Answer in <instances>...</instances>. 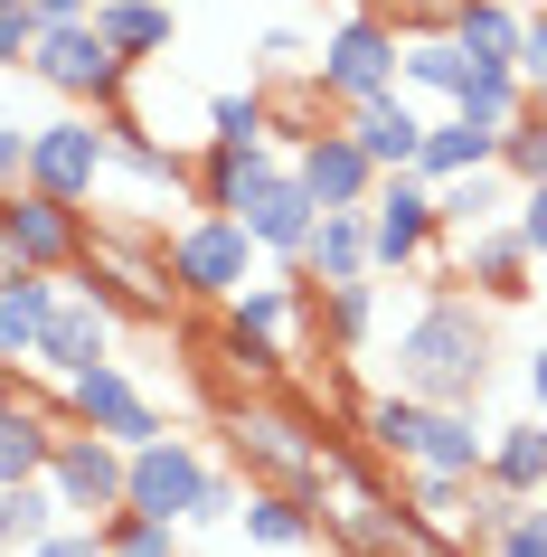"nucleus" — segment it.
I'll list each match as a JSON object with an SVG mask.
<instances>
[{
  "mask_svg": "<svg viewBox=\"0 0 547 557\" xmlns=\"http://www.w3.org/2000/svg\"><path fill=\"white\" fill-rule=\"evenodd\" d=\"M490 359H500V341H490V302H472L453 274H444V294L397 331V387H415L425 407H482Z\"/></svg>",
  "mask_w": 547,
  "mask_h": 557,
  "instance_id": "nucleus-1",
  "label": "nucleus"
},
{
  "mask_svg": "<svg viewBox=\"0 0 547 557\" xmlns=\"http://www.w3.org/2000/svg\"><path fill=\"white\" fill-rule=\"evenodd\" d=\"M29 76L58 95V104H95V114H114L123 86H133V58H123V48L95 29V20H48V29H38Z\"/></svg>",
  "mask_w": 547,
  "mask_h": 557,
  "instance_id": "nucleus-2",
  "label": "nucleus"
},
{
  "mask_svg": "<svg viewBox=\"0 0 547 557\" xmlns=\"http://www.w3.org/2000/svg\"><path fill=\"white\" fill-rule=\"evenodd\" d=\"M161 256H171V284H179L189 302H236L246 284H256V256H264V246H256V227H246V218L199 208V218H189Z\"/></svg>",
  "mask_w": 547,
  "mask_h": 557,
  "instance_id": "nucleus-3",
  "label": "nucleus"
},
{
  "mask_svg": "<svg viewBox=\"0 0 547 557\" xmlns=\"http://www.w3.org/2000/svg\"><path fill=\"white\" fill-rule=\"evenodd\" d=\"M104 171H114V114L66 104L58 123H29V189L86 208L95 189H104Z\"/></svg>",
  "mask_w": 547,
  "mask_h": 557,
  "instance_id": "nucleus-4",
  "label": "nucleus"
},
{
  "mask_svg": "<svg viewBox=\"0 0 547 557\" xmlns=\"http://www.w3.org/2000/svg\"><path fill=\"white\" fill-rule=\"evenodd\" d=\"M397 58H406V38L377 20V10H340L331 20V38H321V58H312V76H321V95L331 104H369V95H397Z\"/></svg>",
  "mask_w": 547,
  "mask_h": 557,
  "instance_id": "nucleus-5",
  "label": "nucleus"
},
{
  "mask_svg": "<svg viewBox=\"0 0 547 557\" xmlns=\"http://www.w3.org/2000/svg\"><path fill=\"white\" fill-rule=\"evenodd\" d=\"M227 444H236V463L264 472V482H293V492L321 482V425L293 416V407H264V397L227 407Z\"/></svg>",
  "mask_w": 547,
  "mask_h": 557,
  "instance_id": "nucleus-6",
  "label": "nucleus"
},
{
  "mask_svg": "<svg viewBox=\"0 0 547 557\" xmlns=\"http://www.w3.org/2000/svg\"><path fill=\"white\" fill-rule=\"evenodd\" d=\"M95 359H114V302H104V284L76 264V274H58V302H48V322H38V369H48V379H76Z\"/></svg>",
  "mask_w": 547,
  "mask_h": 557,
  "instance_id": "nucleus-7",
  "label": "nucleus"
},
{
  "mask_svg": "<svg viewBox=\"0 0 547 557\" xmlns=\"http://www.w3.org/2000/svg\"><path fill=\"white\" fill-rule=\"evenodd\" d=\"M0 256L29 264V274H76V264H86V208H76V199H48V189H10Z\"/></svg>",
  "mask_w": 547,
  "mask_h": 557,
  "instance_id": "nucleus-8",
  "label": "nucleus"
},
{
  "mask_svg": "<svg viewBox=\"0 0 547 557\" xmlns=\"http://www.w3.org/2000/svg\"><path fill=\"white\" fill-rule=\"evenodd\" d=\"M208 472H217V463H208L189 435H151V444H133V482H123V510L189 529V510H199V492H208Z\"/></svg>",
  "mask_w": 547,
  "mask_h": 557,
  "instance_id": "nucleus-9",
  "label": "nucleus"
},
{
  "mask_svg": "<svg viewBox=\"0 0 547 557\" xmlns=\"http://www.w3.org/2000/svg\"><path fill=\"white\" fill-rule=\"evenodd\" d=\"M48 482H58L66 520H114L123 482H133V454H123L114 435H95V425H66L58 454H48Z\"/></svg>",
  "mask_w": 547,
  "mask_h": 557,
  "instance_id": "nucleus-10",
  "label": "nucleus"
},
{
  "mask_svg": "<svg viewBox=\"0 0 547 557\" xmlns=\"http://www.w3.org/2000/svg\"><path fill=\"white\" fill-rule=\"evenodd\" d=\"M434 236H444V218H434V180L425 171H377V189H369V256L406 274V264L434 256Z\"/></svg>",
  "mask_w": 547,
  "mask_h": 557,
  "instance_id": "nucleus-11",
  "label": "nucleus"
},
{
  "mask_svg": "<svg viewBox=\"0 0 547 557\" xmlns=\"http://www.w3.org/2000/svg\"><path fill=\"white\" fill-rule=\"evenodd\" d=\"M58 387H66V416H76V425H95V435H114L123 454H133V444H151V435H171V425H161V407L123 379L114 359H95V369H76V379H58Z\"/></svg>",
  "mask_w": 547,
  "mask_h": 557,
  "instance_id": "nucleus-12",
  "label": "nucleus"
},
{
  "mask_svg": "<svg viewBox=\"0 0 547 557\" xmlns=\"http://www.w3.org/2000/svg\"><path fill=\"white\" fill-rule=\"evenodd\" d=\"M293 180H302L321 208H369L377 161L359 151V133H349V123H321L312 143H293Z\"/></svg>",
  "mask_w": 547,
  "mask_h": 557,
  "instance_id": "nucleus-13",
  "label": "nucleus"
},
{
  "mask_svg": "<svg viewBox=\"0 0 547 557\" xmlns=\"http://www.w3.org/2000/svg\"><path fill=\"white\" fill-rule=\"evenodd\" d=\"M529 246H519V227L510 218H490V227H462L453 236V264H444V274H453V284H472V294L482 302H529Z\"/></svg>",
  "mask_w": 547,
  "mask_h": 557,
  "instance_id": "nucleus-14",
  "label": "nucleus"
},
{
  "mask_svg": "<svg viewBox=\"0 0 547 557\" xmlns=\"http://www.w3.org/2000/svg\"><path fill=\"white\" fill-rule=\"evenodd\" d=\"M274 171H284V151H274V143H227V133H208V151H199V208L246 218L256 189H264Z\"/></svg>",
  "mask_w": 547,
  "mask_h": 557,
  "instance_id": "nucleus-15",
  "label": "nucleus"
},
{
  "mask_svg": "<svg viewBox=\"0 0 547 557\" xmlns=\"http://www.w3.org/2000/svg\"><path fill=\"white\" fill-rule=\"evenodd\" d=\"M246 227H256V246H264L274 264H302V246H312V227H321V199L302 189V180H293V161H284V171H274V180L256 189Z\"/></svg>",
  "mask_w": 547,
  "mask_h": 557,
  "instance_id": "nucleus-16",
  "label": "nucleus"
},
{
  "mask_svg": "<svg viewBox=\"0 0 547 557\" xmlns=\"http://www.w3.org/2000/svg\"><path fill=\"white\" fill-rule=\"evenodd\" d=\"M349 133H359V151H369L377 171H415V151H425V114H415V95H369V104H349Z\"/></svg>",
  "mask_w": 547,
  "mask_h": 557,
  "instance_id": "nucleus-17",
  "label": "nucleus"
},
{
  "mask_svg": "<svg viewBox=\"0 0 547 557\" xmlns=\"http://www.w3.org/2000/svg\"><path fill=\"white\" fill-rule=\"evenodd\" d=\"M236 529L256 539V548H321V500L293 492V482H264V492H246V510H236Z\"/></svg>",
  "mask_w": 547,
  "mask_h": 557,
  "instance_id": "nucleus-18",
  "label": "nucleus"
},
{
  "mask_svg": "<svg viewBox=\"0 0 547 557\" xmlns=\"http://www.w3.org/2000/svg\"><path fill=\"white\" fill-rule=\"evenodd\" d=\"M302 274H312V284H349V274H377V256H369V208H321L312 246H302Z\"/></svg>",
  "mask_w": 547,
  "mask_h": 557,
  "instance_id": "nucleus-19",
  "label": "nucleus"
},
{
  "mask_svg": "<svg viewBox=\"0 0 547 557\" xmlns=\"http://www.w3.org/2000/svg\"><path fill=\"white\" fill-rule=\"evenodd\" d=\"M48 302H58V274H29V264L0 274V369L38 359V322H48Z\"/></svg>",
  "mask_w": 547,
  "mask_h": 557,
  "instance_id": "nucleus-20",
  "label": "nucleus"
},
{
  "mask_svg": "<svg viewBox=\"0 0 547 557\" xmlns=\"http://www.w3.org/2000/svg\"><path fill=\"white\" fill-rule=\"evenodd\" d=\"M500 161V123H472V114H444V123H425V151H415V171L444 189V180H462V171H490Z\"/></svg>",
  "mask_w": 547,
  "mask_h": 557,
  "instance_id": "nucleus-21",
  "label": "nucleus"
},
{
  "mask_svg": "<svg viewBox=\"0 0 547 557\" xmlns=\"http://www.w3.org/2000/svg\"><path fill=\"white\" fill-rule=\"evenodd\" d=\"M58 435H66V425L38 407L29 387H20V397H0V482H29V472H48Z\"/></svg>",
  "mask_w": 547,
  "mask_h": 557,
  "instance_id": "nucleus-22",
  "label": "nucleus"
},
{
  "mask_svg": "<svg viewBox=\"0 0 547 557\" xmlns=\"http://www.w3.org/2000/svg\"><path fill=\"white\" fill-rule=\"evenodd\" d=\"M519 208V180L490 161V171H462V180H444L434 189V218H444V236H462V227H490V218H510Z\"/></svg>",
  "mask_w": 547,
  "mask_h": 557,
  "instance_id": "nucleus-23",
  "label": "nucleus"
},
{
  "mask_svg": "<svg viewBox=\"0 0 547 557\" xmlns=\"http://www.w3.org/2000/svg\"><path fill=\"white\" fill-rule=\"evenodd\" d=\"M415 463L482 472V463H490V425H482V407H425V444H415Z\"/></svg>",
  "mask_w": 547,
  "mask_h": 557,
  "instance_id": "nucleus-24",
  "label": "nucleus"
},
{
  "mask_svg": "<svg viewBox=\"0 0 547 557\" xmlns=\"http://www.w3.org/2000/svg\"><path fill=\"white\" fill-rule=\"evenodd\" d=\"M359 444L387 454V463H415V444H425V397H415V387L369 397V407H359Z\"/></svg>",
  "mask_w": 547,
  "mask_h": 557,
  "instance_id": "nucleus-25",
  "label": "nucleus"
},
{
  "mask_svg": "<svg viewBox=\"0 0 547 557\" xmlns=\"http://www.w3.org/2000/svg\"><path fill=\"white\" fill-rule=\"evenodd\" d=\"M95 29L133 66H151V58H171V0H95Z\"/></svg>",
  "mask_w": 547,
  "mask_h": 557,
  "instance_id": "nucleus-26",
  "label": "nucleus"
},
{
  "mask_svg": "<svg viewBox=\"0 0 547 557\" xmlns=\"http://www.w3.org/2000/svg\"><path fill=\"white\" fill-rule=\"evenodd\" d=\"M114 171H133L142 189H189V199H199V171H189L171 143H151V133L123 114V104H114Z\"/></svg>",
  "mask_w": 547,
  "mask_h": 557,
  "instance_id": "nucleus-27",
  "label": "nucleus"
},
{
  "mask_svg": "<svg viewBox=\"0 0 547 557\" xmlns=\"http://www.w3.org/2000/svg\"><path fill=\"white\" fill-rule=\"evenodd\" d=\"M472 482H482V472L406 463V500H415V520H425V529H444V539H462V520H472Z\"/></svg>",
  "mask_w": 547,
  "mask_h": 557,
  "instance_id": "nucleus-28",
  "label": "nucleus"
},
{
  "mask_svg": "<svg viewBox=\"0 0 547 557\" xmlns=\"http://www.w3.org/2000/svg\"><path fill=\"white\" fill-rule=\"evenodd\" d=\"M490 482H510V492H529L538 500V482H547V416H519V425H490Z\"/></svg>",
  "mask_w": 547,
  "mask_h": 557,
  "instance_id": "nucleus-29",
  "label": "nucleus"
},
{
  "mask_svg": "<svg viewBox=\"0 0 547 557\" xmlns=\"http://www.w3.org/2000/svg\"><path fill=\"white\" fill-rule=\"evenodd\" d=\"M462 76H472V58H462V38H453V29L406 38V58H397V86H406V95H444V104H453Z\"/></svg>",
  "mask_w": 547,
  "mask_h": 557,
  "instance_id": "nucleus-30",
  "label": "nucleus"
},
{
  "mask_svg": "<svg viewBox=\"0 0 547 557\" xmlns=\"http://www.w3.org/2000/svg\"><path fill=\"white\" fill-rule=\"evenodd\" d=\"M519 29H529V10H519V0H462V10H453L462 58H500V66H519Z\"/></svg>",
  "mask_w": 547,
  "mask_h": 557,
  "instance_id": "nucleus-31",
  "label": "nucleus"
},
{
  "mask_svg": "<svg viewBox=\"0 0 547 557\" xmlns=\"http://www.w3.org/2000/svg\"><path fill=\"white\" fill-rule=\"evenodd\" d=\"M453 114H472V123H519V114H529V76H519V66H500V58H472V76H462V95H453Z\"/></svg>",
  "mask_w": 547,
  "mask_h": 557,
  "instance_id": "nucleus-32",
  "label": "nucleus"
},
{
  "mask_svg": "<svg viewBox=\"0 0 547 557\" xmlns=\"http://www.w3.org/2000/svg\"><path fill=\"white\" fill-rule=\"evenodd\" d=\"M321 322H331V350L349 359V350L377 331V284H369V274H349V284H321Z\"/></svg>",
  "mask_w": 547,
  "mask_h": 557,
  "instance_id": "nucleus-33",
  "label": "nucleus"
},
{
  "mask_svg": "<svg viewBox=\"0 0 547 557\" xmlns=\"http://www.w3.org/2000/svg\"><path fill=\"white\" fill-rule=\"evenodd\" d=\"M500 171L529 189V180H547V95H529V114L500 123Z\"/></svg>",
  "mask_w": 547,
  "mask_h": 557,
  "instance_id": "nucleus-34",
  "label": "nucleus"
},
{
  "mask_svg": "<svg viewBox=\"0 0 547 557\" xmlns=\"http://www.w3.org/2000/svg\"><path fill=\"white\" fill-rule=\"evenodd\" d=\"M519 510H529V492H510V482H472V520H462V548H490V539H500V529L519 520Z\"/></svg>",
  "mask_w": 547,
  "mask_h": 557,
  "instance_id": "nucleus-35",
  "label": "nucleus"
},
{
  "mask_svg": "<svg viewBox=\"0 0 547 557\" xmlns=\"http://www.w3.org/2000/svg\"><path fill=\"white\" fill-rule=\"evenodd\" d=\"M104 529V548L114 557H179V529L171 520H142V510H114V520H95Z\"/></svg>",
  "mask_w": 547,
  "mask_h": 557,
  "instance_id": "nucleus-36",
  "label": "nucleus"
},
{
  "mask_svg": "<svg viewBox=\"0 0 547 557\" xmlns=\"http://www.w3.org/2000/svg\"><path fill=\"white\" fill-rule=\"evenodd\" d=\"M264 123H274L264 86H246V95H208V133H227V143H274Z\"/></svg>",
  "mask_w": 547,
  "mask_h": 557,
  "instance_id": "nucleus-37",
  "label": "nucleus"
},
{
  "mask_svg": "<svg viewBox=\"0 0 547 557\" xmlns=\"http://www.w3.org/2000/svg\"><path fill=\"white\" fill-rule=\"evenodd\" d=\"M217 350H227V369H246L256 387H274V379H284V341H264V331H236V322H217Z\"/></svg>",
  "mask_w": 547,
  "mask_h": 557,
  "instance_id": "nucleus-38",
  "label": "nucleus"
},
{
  "mask_svg": "<svg viewBox=\"0 0 547 557\" xmlns=\"http://www.w3.org/2000/svg\"><path fill=\"white\" fill-rule=\"evenodd\" d=\"M359 10H377L397 38H434V29H453V10L462 0H359Z\"/></svg>",
  "mask_w": 547,
  "mask_h": 557,
  "instance_id": "nucleus-39",
  "label": "nucleus"
},
{
  "mask_svg": "<svg viewBox=\"0 0 547 557\" xmlns=\"http://www.w3.org/2000/svg\"><path fill=\"white\" fill-rule=\"evenodd\" d=\"M256 58H264V76H312L321 48H312L302 29H264V38H256Z\"/></svg>",
  "mask_w": 547,
  "mask_h": 557,
  "instance_id": "nucleus-40",
  "label": "nucleus"
},
{
  "mask_svg": "<svg viewBox=\"0 0 547 557\" xmlns=\"http://www.w3.org/2000/svg\"><path fill=\"white\" fill-rule=\"evenodd\" d=\"M38 29H48V20H38V0L0 10V66H29V58H38Z\"/></svg>",
  "mask_w": 547,
  "mask_h": 557,
  "instance_id": "nucleus-41",
  "label": "nucleus"
},
{
  "mask_svg": "<svg viewBox=\"0 0 547 557\" xmlns=\"http://www.w3.org/2000/svg\"><path fill=\"white\" fill-rule=\"evenodd\" d=\"M29 557H114V548H104V529H95V520H58Z\"/></svg>",
  "mask_w": 547,
  "mask_h": 557,
  "instance_id": "nucleus-42",
  "label": "nucleus"
},
{
  "mask_svg": "<svg viewBox=\"0 0 547 557\" xmlns=\"http://www.w3.org/2000/svg\"><path fill=\"white\" fill-rule=\"evenodd\" d=\"M236 510H246V492H236V472H208V492H199V510H189V529H227Z\"/></svg>",
  "mask_w": 547,
  "mask_h": 557,
  "instance_id": "nucleus-43",
  "label": "nucleus"
},
{
  "mask_svg": "<svg viewBox=\"0 0 547 557\" xmlns=\"http://www.w3.org/2000/svg\"><path fill=\"white\" fill-rule=\"evenodd\" d=\"M510 227H519V246H529V256L547 264V180H529V189H519V208H510Z\"/></svg>",
  "mask_w": 547,
  "mask_h": 557,
  "instance_id": "nucleus-44",
  "label": "nucleus"
},
{
  "mask_svg": "<svg viewBox=\"0 0 547 557\" xmlns=\"http://www.w3.org/2000/svg\"><path fill=\"white\" fill-rule=\"evenodd\" d=\"M519 76H529V95H547V0L529 10V29H519Z\"/></svg>",
  "mask_w": 547,
  "mask_h": 557,
  "instance_id": "nucleus-45",
  "label": "nucleus"
},
{
  "mask_svg": "<svg viewBox=\"0 0 547 557\" xmlns=\"http://www.w3.org/2000/svg\"><path fill=\"white\" fill-rule=\"evenodd\" d=\"M490 557H547V520H538V510H519V520L490 539Z\"/></svg>",
  "mask_w": 547,
  "mask_h": 557,
  "instance_id": "nucleus-46",
  "label": "nucleus"
},
{
  "mask_svg": "<svg viewBox=\"0 0 547 557\" xmlns=\"http://www.w3.org/2000/svg\"><path fill=\"white\" fill-rule=\"evenodd\" d=\"M0 189H29V123H0Z\"/></svg>",
  "mask_w": 547,
  "mask_h": 557,
  "instance_id": "nucleus-47",
  "label": "nucleus"
},
{
  "mask_svg": "<svg viewBox=\"0 0 547 557\" xmlns=\"http://www.w3.org/2000/svg\"><path fill=\"white\" fill-rule=\"evenodd\" d=\"M38 20H95V0H38Z\"/></svg>",
  "mask_w": 547,
  "mask_h": 557,
  "instance_id": "nucleus-48",
  "label": "nucleus"
},
{
  "mask_svg": "<svg viewBox=\"0 0 547 557\" xmlns=\"http://www.w3.org/2000/svg\"><path fill=\"white\" fill-rule=\"evenodd\" d=\"M529 397H538V416H547V350L529 359Z\"/></svg>",
  "mask_w": 547,
  "mask_h": 557,
  "instance_id": "nucleus-49",
  "label": "nucleus"
},
{
  "mask_svg": "<svg viewBox=\"0 0 547 557\" xmlns=\"http://www.w3.org/2000/svg\"><path fill=\"white\" fill-rule=\"evenodd\" d=\"M529 510H538V520H547V482H538V500H529Z\"/></svg>",
  "mask_w": 547,
  "mask_h": 557,
  "instance_id": "nucleus-50",
  "label": "nucleus"
},
{
  "mask_svg": "<svg viewBox=\"0 0 547 557\" xmlns=\"http://www.w3.org/2000/svg\"><path fill=\"white\" fill-rule=\"evenodd\" d=\"M0 557H10V529H0Z\"/></svg>",
  "mask_w": 547,
  "mask_h": 557,
  "instance_id": "nucleus-51",
  "label": "nucleus"
},
{
  "mask_svg": "<svg viewBox=\"0 0 547 557\" xmlns=\"http://www.w3.org/2000/svg\"><path fill=\"white\" fill-rule=\"evenodd\" d=\"M0 10H20V0H0Z\"/></svg>",
  "mask_w": 547,
  "mask_h": 557,
  "instance_id": "nucleus-52",
  "label": "nucleus"
}]
</instances>
